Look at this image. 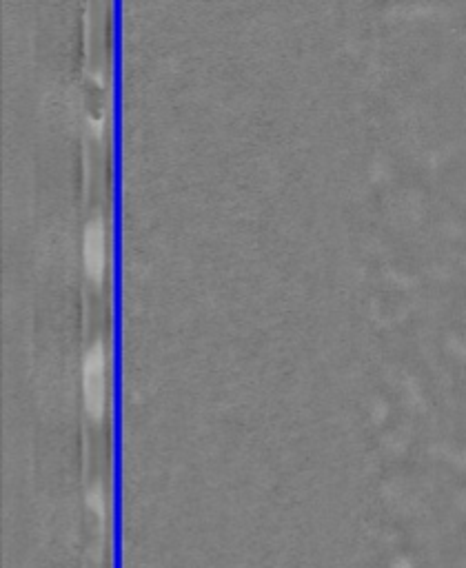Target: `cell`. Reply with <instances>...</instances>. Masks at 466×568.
<instances>
[{"label": "cell", "mask_w": 466, "mask_h": 568, "mask_svg": "<svg viewBox=\"0 0 466 568\" xmlns=\"http://www.w3.org/2000/svg\"><path fill=\"white\" fill-rule=\"evenodd\" d=\"M83 393L89 418H103L107 409V358L100 342L87 351L83 360Z\"/></svg>", "instance_id": "obj_1"}, {"label": "cell", "mask_w": 466, "mask_h": 568, "mask_svg": "<svg viewBox=\"0 0 466 568\" xmlns=\"http://www.w3.org/2000/svg\"><path fill=\"white\" fill-rule=\"evenodd\" d=\"M83 262L91 282H100L107 269V233L103 220H91L83 236Z\"/></svg>", "instance_id": "obj_2"}, {"label": "cell", "mask_w": 466, "mask_h": 568, "mask_svg": "<svg viewBox=\"0 0 466 568\" xmlns=\"http://www.w3.org/2000/svg\"><path fill=\"white\" fill-rule=\"evenodd\" d=\"M89 509L94 511L100 517V520L105 517V495H103V491L98 489V486L89 493Z\"/></svg>", "instance_id": "obj_3"}]
</instances>
